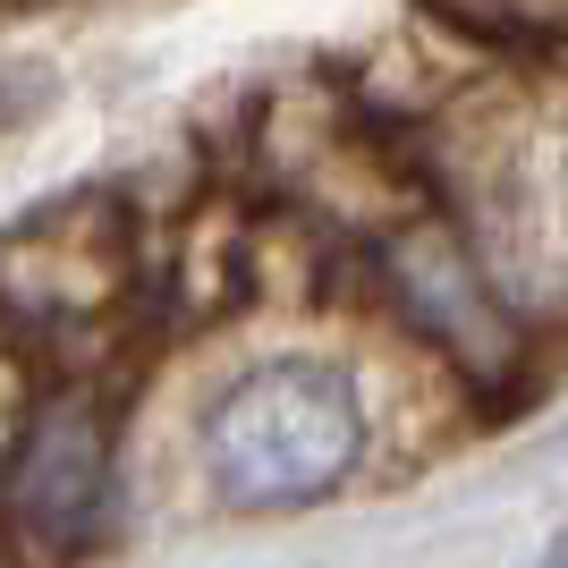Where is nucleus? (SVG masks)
I'll list each match as a JSON object with an SVG mask.
<instances>
[{
    "label": "nucleus",
    "mask_w": 568,
    "mask_h": 568,
    "mask_svg": "<svg viewBox=\"0 0 568 568\" xmlns=\"http://www.w3.org/2000/svg\"><path fill=\"white\" fill-rule=\"evenodd\" d=\"M365 450V399L339 365L281 356L230 382L204 416V467L230 509H297L323 500Z\"/></svg>",
    "instance_id": "f257e3e1"
},
{
    "label": "nucleus",
    "mask_w": 568,
    "mask_h": 568,
    "mask_svg": "<svg viewBox=\"0 0 568 568\" xmlns=\"http://www.w3.org/2000/svg\"><path fill=\"white\" fill-rule=\"evenodd\" d=\"M535 568H568V544H560V551H544V560H535Z\"/></svg>",
    "instance_id": "7ed1b4c3"
},
{
    "label": "nucleus",
    "mask_w": 568,
    "mask_h": 568,
    "mask_svg": "<svg viewBox=\"0 0 568 568\" xmlns=\"http://www.w3.org/2000/svg\"><path fill=\"white\" fill-rule=\"evenodd\" d=\"M102 475H111V458H102L94 416H85V407L43 416V433H34L26 458H18V509H26V526H43V535H77V526L102 509Z\"/></svg>",
    "instance_id": "f03ea898"
}]
</instances>
